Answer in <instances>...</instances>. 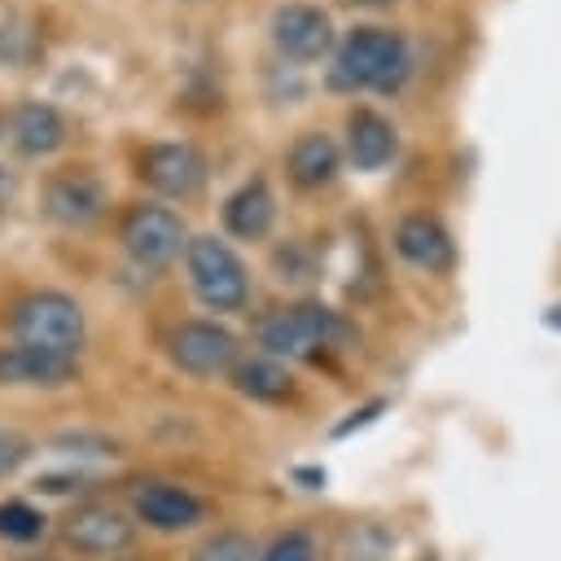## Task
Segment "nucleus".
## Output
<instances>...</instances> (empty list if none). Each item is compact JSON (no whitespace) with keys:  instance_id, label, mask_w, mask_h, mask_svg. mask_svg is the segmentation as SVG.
Masks as SVG:
<instances>
[{"instance_id":"f257e3e1","label":"nucleus","mask_w":561,"mask_h":561,"mask_svg":"<svg viewBox=\"0 0 561 561\" xmlns=\"http://www.w3.org/2000/svg\"><path fill=\"white\" fill-rule=\"evenodd\" d=\"M412 70V53L408 39L390 26H355L342 35V44L333 48V66H329V88L337 92H394Z\"/></svg>"},{"instance_id":"f03ea898","label":"nucleus","mask_w":561,"mask_h":561,"mask_svg":"<svg viewBox=\"0 0 561 561\" xmlns=\"http://www.w3.org/2000/svg\"><path fill=\"white\" fill-rule=\"evenodd\" d=\"M259 346L272 359H311L320 351L359 346V329L342 311H333L324 302H294V307L272 311L259 324Z\"/></svg>"},{"instance_id":"7ed1b4c3","label":"nucleus","mask_w":561,"mask_h":561,"mask_svg":"<svg viewBox=\"0 0 561 561\" xmlns=\"http://www.w3.org/2000/svg\"><path fill=\"white\" fill-rule=\"evenodd\" d=\"M9 324L22 346H39V351H57V355H75L83 346V307L57 289L26 294L13 307Z\"/></svg>"},{"instance_id":"20e7f679","label":"nucleus","mask_w":561,"mask_h":561,"mask_svg":"<svg viewBox=\"0 0 561 561\" xmlns=\"http://www.w3.org/2000/svg\"><path fill=\"white\" fill-rule=\"evenodd\" d=\"M184 263H188V280L193 294L202 298V307L210 311H241L250 298V276L245 263L237 259V250L219 237H193L184 245Z\"/></svg>"},{"instance_id":"39448f33","label":"nucleus","mask_w":561,"mask_h":561,"mask_svg":"<svg viewBox=\"0 0 561 561\" xmlns=\"http://www.w3.org/2000/svg\"><path fill=\"white\" fill-rule=\"evenodd\" d=\"M118 237H123V250L140 267H162V263H171L188 245L184 219L171 206H158V202L131 206L127 219H123V228H118Z\"/></svg>"},{"instance_id":"423d86ee","label":"nucleus","mask_w":561,"mask_h":561,"mask_svg":"<svg viewBox=\"0 0 561 561\" xmlns=\"http://www.w3.org/2000/svg\"><path fill=\"white\" fill-rule=\"evenodd\" d=\"M171 359L193 377H219L237 364V333L215 320H184L171 333Z\"/></svg>"},{"instance_id":"0eeeda50","label":"nucleus","mask_w":561,"mask_h":561,"mask_svg":"<svg viewBox=\"0 0 561 561\" xmlns=\"http://www.w3.org/2000/svg\"><path fill=\"white\" fill-rule=\"evenodd\" d=\"M272 44L289 61H320L333 48V18L320 4L294 0L272 13Z\"/></svg>"},{"instance_id":"6e6552de","label":"nucleus","mask_w":561,"mask_h":561,"mask_svg":"<svg viewBox=\"0 0 561 561\" xmlns=\"http://www.w3.org/2000/svg\"><path fill=\"white\" fill-rule=\"evenodd\" d=\"M140 180L162 197H188L206 184V158L188 140H158L140 158Z\"/></svg>"},{"instance_id":"1a4fd4ad","label":"nucleus","mask_w":561,"mask_h":561,"mask_svg":"<svg viewBox=\"0 0 561 561\" xmlns=\"http://www.w3.org/2000/svg\"><path fill=\"white\" fill-rule=\"evenodd\" d=\"M44 210L57 219V224H92L101 210H105V184L88 171V167H70V171H57L44 188Z\"/></svg>"},{"instance_id":"9d476101","label":"nucleus","mask_w":561,"mask_h":561,"mask_svg":"<svg viewBox=\"0 0 561 561\" xmlns=\"http://www.w3.org/2000/svg\"><path fill=\"white\" fill-rule=\"evenodd\" d=\"M66 543L83 557H114L131 543V522L110 504H79L66 517Z\"/></svg>"},{"instance_id":"9b49d317","label":"nucleus","mask_w":561,"mask_h":561,"mask_svg":"<svg viewBox=\"0 0 561 561\" xmlns=\"http://www.w3.org/2000/svg\"><path fill=\"white\" fill-rule=\"evenodd\" d=\"M394 250H399V259H408V263L421 267V272H451V263H456V241H451V232H447L434 215H425V210H412V215L399 219V228H394Z\"/></svg>"},{"instance_id":"f8f14e48","label":"nucleus","mask_w":561,"mask_h":561,"mask_svg":"<svg viewBox=\"0 0 561 561\" xmlns=\"http://www.w3.org/2000/svg\"><path fill=\"white\" fill-rule=\"evenodd\" d=\"M399 153V131L386 114L359 105L351 110L346 118V158L359 167V171H381L390 158Z\"/></svg>"},{"instance_id":"ddd939ff","label":"nucleus","mask_w":561,"mask_h":561,"mask_svg":"<svg viewBox=\"0 0 561 561\" xmlns=\"http://www.w3.org/2000/svg\"><path fill=\"white\" fill-rule=\"evenodd\" d=\"M75 373H79L75 355L22 346V342L0 351V381L4 386H66V381H75Z\"/></svg>"},{"instance_id":"4468645a","label":"nucleus","mask_w":561,"mask_h":561,"mask_svg":"<svg viewBox=\"0 0 561 561\" xmlns=\"http://www.w3.org/2000/svg\"><path fill=\"white\" fill-rule=\"evenodd\" d=\"M136 517L153 530H188L202 522V500L171 482H149L136 491Z\"/></svg>"},{"instance_id":"2eb2a0df","label":"nucleus","mask_w":561,"mask_h":561,"mask_svg":"<svg viewBox=\"0 0 561 561\" xmlns=\"http://www.w3.org/2000/svg\"><path fill=\"white\" fill-rule=\"evenodd\" d=\"M272 219H276V197H272L267 180H259V175L245 180V184H237V188L228 193V202H224V228H228L232 237H241V241L267 237Z\"/></svg>"},{"instance_id":"dca6fc26","label":"nucleus","mask_w":561,"mask_h":561,"mask_svg":"<svg viewBox=\"0 0 561 561\" xmlns=\"http://www.w3.org/2000/svg\"><path fill=\"white\" fill-rule=\"evenodd\" d=\"M342 171V149L324 131H302L289 149V180L298 188H324Z\"/></svg>"},{"instance_id":"f3484780","label":"nucleus","mask_w":561,"mask_h":561,"mask_svg":"<svg viewBox=\"0 0 561 561\" xmlns=\"http://www.w3.org/2000/svg\"><path fill=\"white\" fill-rule=\"evenodd\" d=\"M9 127H13V145L22 153H31V158H44V153H53L66 140V118L48 101H22L13 110V123Z\"/></svg>"},{"instance_id":"a211bd4d","label":"nucleus","mask_w":561,"mask_h":561,"mask_svg":"<svg viewBox=\"0 0 561 561\" xmlns=\"http://www.w3.org/2000/svg\"><path fill=\"white\" fill-rule=\"evenodd\" d=\"M232 386L259 403H280L294 394V377L280 359L272 355H254V359H237L232 364Z\"/></svg>"},{"instance_id":"6ab92c4d","label":"nucleus","mask_w":561,"mask_h":561,"mask_svg":"<svg viewBox=\"0 0 561 561\" xmlns=\"http://www.w3.org/2000/svg\"><path fill=\"white\" fill-rule=\"evenodd\" d=\"M193 561H254V539L241 530H215L210 539L197 543Z\"/></svg>"},{"instance_id":"aec40b11","label":"nucleus","mask_w":561,"mask_h":561,"mask_svg":"<svg viewBox=\"0 0 561 561\" xmlns=\"http://www.w3.org/2000/svg\"><path fill=\"white\" fill-rule=\"evenodd\" d=\"M0 535H4V539H18V543L39 539V535H44V513H35V508L22 504V500L0 504Z\"/></svg>"},{"instance_id":"412c9836","label":"nucleus","mask_w":561,"mask_h":561,"mask_svg":"<svg viewBox=\"0 0 561 561\" xmlns=\"http://www.w3.org/2000/svg\"><path fill=\"white\" fill-rule=\"evenodd\" d=\"M259 561H316V543L302 530H285L267 543V552Z\"/></svg>"},{"instance_id":"4be33fe9","label":"nucleus","mask_w":561,"mask_h":561,"mask_svg":"<svg viewBox=\"0 0 561 561\" xmlns=\"http://www.w3.org/2000/svg\"><path fill=\"white\" fill-rule=\"evenodd\" d=\"M26 456H31V443L22 434H13V430H0V478L13 473Z\"/></svg>"},{"instance_id":"5701e85b","label":"nucleus","mask_w":561,"mask_h":561,"mask_svg":"<svg viewBox=\"0 0 561 561\" xmlns=\"http://www.w3.org/2000/svg\"><path fill=\"white\" fill-rule=\"evenodd\" d=\"M377 412H386V399H373V403L355 408V412H351V416H346V421H342L333 434H337V438H346L351 430H364V425H373V421H377Z\"/></svg>"},{"instance_id":"b1692460","label":"nucleus","mask_w":561,"mask_h":561,"mask_svg":"<svg viewBox=\"0 0 561 561\" xmlns=\"http://www.w3.org/2000/svg\"><path fill=\"white\" fill-rule=\"evenodd\" d=\"M543 324L561 333V302H552V307H548V316H543Z\"/></svg>"},{"instance_id":"393cba45","label":"nucleus","mask_w":561,"mask_h":561,"mask_svg":"<svg viewBox=\"0 0 561 561\" xmlns=\"http://www.w3.org/2000/svg\"><path fill=\"white\" fill-rule=\"evenodd\" d=\"M4 197H9V171L0 167V206H4Z\"/></svg>"},{"instance_id":"a878e982","label":"nucleus","mask_w":561,"mask_h":561,"mask_svg":"<svg viewBox=\"0 0 561 561\" xmlns=\"http://www.w3.org/2000/svg\"><path fill=\"white\" fill-rule=\"evenodd\" d=\"M35 561H48V557H35Z\"/></svg>"}]
</instances>
